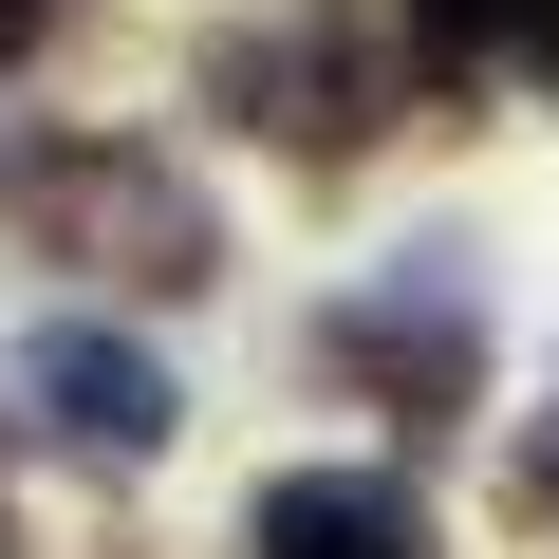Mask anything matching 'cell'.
<instances>
[{
    "label": "cell",
    "instance_id": "cell-8",
    "mask_svg": "<svg viewBox=\"0 0 559 559\" xmlns=\"http://www.w3.org/2000/svg\"><path fill=\"white\" fill-rule=\"evenodd\" d=\"M540 75H559V38H540Z\"/></svg>",
    "mask_w": 559,
    "mask_h": 559
},
{
    "label": "cell",
    "instance_id": "cell-5",
    "mask_svg": "<svg viewBox=\"0 0 559 559\" xmlns=\"http://www.w3.org/2000/svg\"><path fill=\"white\" fill-rule=\"evenodd\" d=\"M242 559H429V503L392 466H280L242 503Z\"/></svg>",
    "mask_w": 559,
    "mask_h": 559
},
{
    "label": "cell",
    "instance_id": "cell-1",
    "mask_svg": "<svg viewBox=\"0 0 559 559\" xmlns=\"http://www.w3.org/2000/svg\"><path fill=\"white\" fill-rule=\"evenodd\" d=\"M0 205H20L57 261H112L131 299H205V280H224V224H205V187H187L168 150H131V131L0 150Z\"/></svg>",
    "mask_w": 559,
    "mask_h": 559
},
{
    "label": "cell",
    "instance_id": "cell-2",
    "mask_svg": "<svg viewBox=\"0 0 559 559\" xmlns=\"http://www.w3.org/2000/svg\"><path fill=\"white\" fill-rule=\"evenodd\" d=\"M318 355L392 411V429H466L485 411V280H466V242H411V261H373L355 299L318 318Z\"/></svg>",
    "mask_w": 559,
    "mask_h": 559
},
{
    "label": "cell",
    "instance_id": "cell-3",
    "mask_svg": "<svg viewBox=\"0 0 559 559\" xmlns=\"http://www.w3.org/2000/svg\"><path fill=\"white\" fill-rule=\"evenodd\" d=\"M205 94L224 112H261L299 168H336V150H373L392 131V57L355 38V0H318V20H261V38H224L205 57Z\"/></svg>",
    "mask_w": 559,
    "mask_h": 559
},
{
    "label": "cell",
    "instance_id": "cell-7",
    "mask_svg": "<svg viewBox=\"0 0 559 559\" xmlns=\"http://www.w3.org/2000/svg\"><path fill=\"white\" fill-rule=\"evenodd\" d=\"M503 503H540V522H559V392H540V429L503 448Z\"/></svg>",
    "mask_w": 559,
    "mask_h": 559
},
{
    "label": "cell",
    "instance_id": "cell-6",
    "mask_svg": "<svg viewBox=\"0 0 559 559\" xmlns=\"http://www.w3.org/2000/svg\"><path fill=\"white\" fill-rule=\"evenodd\" d=\"M429 57H503V38H559V0H392Z\"/></svg>",
    "mask_w": 559,
    "mask_h": 559
},
{
    "label": "cell",
    "instance_id": "cell-4",
    "mask_svg": "<svg viewBox=\"0 0 559 559\" xmlns=\"http://www.w3.org/2000/svg\"><path fill=\"white\" fill-rule=\"evenodd\" d=\"M168 411H187L168 355L112 336V318H38V336H20V429H38V448H75V466H150Z\"/></svg>",
    "mask_w": 559,
    "mask_h": 559
}]
</instances>
